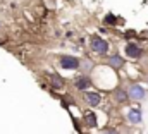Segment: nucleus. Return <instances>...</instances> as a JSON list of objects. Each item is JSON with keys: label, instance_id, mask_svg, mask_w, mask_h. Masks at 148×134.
<instances>
[{"label": "nucleus", "instance_id": "nucleus-1", "mask_svg": "<svg viewBox=\"0 0 148 134\" xmlns=\"http://www.w3.org/2000/svg\"><path fill=\"white\" fill-rule=\"evenodd\" d=\"M91 50L98 55H105L109 52V43L105 40H102L100 36H93L91 38Z\"/></svg>", "mask_w": 148, "mask_h": 134}, {"label": "nucleus", "instance_id": "nucleus-2", "mask_svg": "<svg viewBox=\"0 0 148 134\" xmlns=\"http://www.w3.org/2000/svg\"><path fill=\"white\" fill-rule=\"evenodd\" d=\"M126 93H127V98H133V100H138V101H143V98L147 96L143 86H140V84H131Z\"/></svg>", "mask_w": 148, "mask_h": 134}, {"label": "nucleus", "instance_id": "nucleus-3", "mask_svg": "<svg viewBox=\"0 0 148 134\" xmlns=\"http://www.w3.org/2000/svg\"><path fill=\"white\" fill-rule=\"evenodd\" d=\"M141 48L138 46V45H134V43H127L126 45V55L129 57V59H140L141 57Z\"/></svg>", "mask_w": 148, "mask_h": 134}, {"label": "nucleus", "instance_id": "nucleus-4", "mask_svg": "<svg viewBox=\"0 0 148 134\" xmlns=\"http://www.w3.org/2000/svg\"><path fill=\"white\" fill-rule=\"evenodd\" d=\"M60 67H64V69H77L79 67V59H76V57H62L60 59Z\"/></svg>", "mask_w": 148, "mask_h": 134}, {"label": "nucleus", "instance_id": "nucleus-5", "mask_svg": "<svg viewBox=\"0 0 148 134\" xmlns=\"http://www.w3.org/2000/svg\"><path fill=\"white\" fill-rule=\"evenodd\" d=\"M90 86H91V81H90L88 76H81V77H77V79L74 81V88L79 90V91H84V90H88Z\"/></svg>", "mask_w": 148, "mask_h": 134}, {"label": "nucleus", "instance_id": "nucleus-6", "mask_svg": "<svg viewBox=\"0 0 148 134\" xmlns=\"http://www.w3.org/2000/svg\"><path fill=\"white\" fill-rule=\"evenodd\" d=\"M100 100H102V96H100L98 93H91V91L84 93V101H86L88 105H91V107H97V105H100Z\"/></svg>", "mask_w": 148, "mask_h": 134}, {"label": "nucleus", "instance_id": "nucleus-7", "mask_svg": "<svg viewBox=\"0 0 148 134\" xmlns=\"http://www.w3.org/2000/svg\"><path fill=\"white\" fill-rule=\"evenodd\" d=\"M127 120L133 122V124H140V122H141V112H140L138 108H131V110L127 112Z\"/></svg>", "mask_w": 148, "mask_h": 134}, {"label": "nucleus", "instance_id": "nucleus-8", "mask_svg": "<svg viewBox=\"0 0 148 134\" xmlns=\"http://www.w3.org/2000/svg\"><path fill=\"white\" fill-rule=\"evenodd\" d=\"M109 66L117 70V69H121V67L124 66V59L121 55H112V57H109Z\"/></svg>", "mask_w": 148, "mask_h": 134}, {"label": "nucleus", "instance_id": "nucleus-9", "mask_svg": "<svg viewBox=\"0 0 148 134\" xmlns=\"http://www.w3.org/2000/svg\"><path fill=\"white\" fill-rule=\"evenodd\" d=\"M84 122H86V126L88 127H97L98 126V122H97V115H95V112H86L84 113Z\"/></svg>", "mask_w": 148, "mask_h": 134}, {"label": "nucleus", "instance_id": "nucleus-10", "mask_svg": "<svg viewBox=\"0 0 148 134\" xmlns=\"http://www.w3.org/2000/svg\"><path fill=\"white\" fill-rule=\"evenodd\" d=\"M50 84H52V88L60 90V88L64 86V79H62L59 74H50Z\"/></svg>", "mask_w": 148, "mask_h": 134}, {"label": "nucleus", "instance_id": "nucleus-11", "mask_svg": "<svg viewBox=\"0 0 148 134\" xmlns=\"http://www.w3.org/2000/svg\"><path fill=\"white\" fill-rule=\"evenodd\" d=\"M114 98L119 103H124V101H127V93L122 88H117V90H114Z\"/></svg>", "mask_w": 148, "mask_h": 134}, {"label": "nucleus", "instance_id": "nucleus-12", "mask_svg": "<svg viewBox=\"0 0 148 134\" xmlns=\"http://www.w3.org/2000/svg\"><path fill=\"white\" fill-rule=\"evenodd\" d=\"M81 69H83V72H91V69H93V62H91V60H84L83 66H81Z\"/></svg>", "mask_w": 148, "mask_h": 134}, {"label": "nucleus", "instance_id": "nucleus-13", "mask_svg": "<svg viewBox=\"0 0 148 134\" xmlns=\"http://www.w3.org/2000/svg\"><path fill=\"white\" fill-rule=\"evenodd\" d=\"M105 23H107V24H115V17H114V14H109V16L105 17Z\"/></svg>", "mask_w": 148, "mask_h": 134}, {"label": "nucleus", "instance_id": "nucleus-14", "mask_svg": "<svg viewBox=\"0 0 148 134\" xmlns=\"http://www.w3.org/2000/svg\"><path fill=\"white\" fill-rule=\"evenodd\" d=\"M100 134H119V133H117L115 129H110V127H109V129H103Z\"/></svg>", "mask_w": 148, "mask_h": 134}]
</instances>
